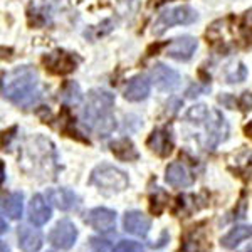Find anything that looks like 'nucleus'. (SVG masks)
Masks as SVG:
<instances>
[{
  "mask_svg": "<svg viewBox=\"0 0 252 252\" xmlns=\"http://www.w3.org/2000/svg\"><path fill=\"white\" fill-rule=\"evenodd\" d=\"M152 81L161 91H173L180 84V76L172 67H166L165 64H157L152 69Z\"/></svg>",
  "mask_w": 252,
  "mask_h": 252,
  "instance_id": "obj_8",
  "label": "nucleus"
},
{
  "mask_svg": "<svg viewBox=\"0 0 252 252\" xmlns=\"http://www.w3.org/2000/svg\"><path fill=\"white\" fill-rule=\"evenodd\" d=\"M187 120L193 125H202L205 128V146L214 150L220 141L227 138L229 126L225 123V118L222 116L220 111L217 109H209L205 104H197L190 108L187 113Z\"/></svg>",
  "mask_w": 252,
  "mask_h": 252,
  "instance_id": "obj_3",
  "label": "nucleus"
},
{
  "mask_svg": "<svg viewBox=\"0 0 252 252\" xmlns=\"http://www.w3.org/2000/svg\"><path fill=\"white\" fill-rule=\"evenodd\" d=\"M0 251H2V252H10L9 246H7L5 242H2V244H0Z\"/></svg>",
  "mask_w": 252,
  "mask_h": 252,
  "instance_id": "obj_23",
  "label": "nucleus"
},
{
  "mask_svg": "<svg viewBox=\"0 0 252 252\" xmlns=\"http://www.w3.org/2000/svg\"><path fill=\"white\" fill-rule=\"evenodd\" d=\"M47 239H49V244L54 246L56 249H63V251L71 249V247L74 246L76 239H78V229H76V225L71 220L63 219V220H59L52 227Z\"/></svg>",
  "mask_w": 252,
  "mask_h": 252,
  "instance_id": "obj_6",
  "label": "nucleus"
},
{
  "mask_svg": "<svg viewBox=\"0 0 252 252\" xmlns=\"http://www.w3.org/2000/svg\"><path fill=\"white\" fill-rule=\"evenodd\" d=\"M86 222L96 232L108 234L116 227V214L113 210L106 209V207H97V209H93L88 214Z\"/></svg>",
  "mask_w": 252,
  "mask_h": 252,
  "instance_id": "obj_7",
  "label": "nucleus"
},
{
  "mask_svg": "<svg viewBox=\"0 0 252 252\" xmlns=\"http://www.w3.org/2000/svg\"><path fill=\"white\" fill-rule=\"evenodd\" d=\"M251 237H252V225H237L220 239V246L223 249H235L242 241Z\"/></svg>",
  "mask_w": 252,
  "mask_h": 252,
  "instance_id": "obj_17",
  "label": "nucleus"
},
{
  "mask_svg": "<svg viewBox=\"0 0 252 252\" xmlns=\"http://www.w3.org/2000/svg\"><path fill=\"white\" fill-rule=\"evenodd\" d=\"M19 247L22 252H39L42 247V235L39 230L24 225L19 229Z\"/></svg>",
  "mask_w": 252,
  "mask_h": 252,
  "instance_id": "obj_15",
  "label": "nucleus"
},
{
  "mask_svg": "<svg viewBox=\"0 0 252 252\" xmlns=\"http://www.w3.org/2000/svg\"><path fill=\"white\" fill-rule=\"evenodd\" d=\"M113 106H115V97L111 93L103 89H93L88 94L86 106L83 109L84 125L97 133V136H108L115 128Z\"/></svg>",
  "mask_w": 252,
  "mask_h": 252,
  "instance_id": "obj_2",
  "label": "nucleus"
},
{
  "mask_svg": "<svg viewBox=\"0 0 252 252\" xmlns=\"http://www.w3.org/2000/svg\"><path fill=\"white\" fill-rule=\"evenodd\" d=\"M123 94H125V99L133 101V103L146 99L148 94H150V81H148V78L143 76V74H138V76H135V78H131L128 81V84H126Z\"/></svg>",
  "mask_w": 252,
  "mask_h": 252,
  "instance_id": "obj_12",
  "label": "nucleus"
},
{
  "mask_svg": "<svg viewBox=\"0 0 252 252\" xmlns=\"http://www.w3.org/2000/svg\"><path fill=\"white\" fill-rule=\"evenodd\" d=\"M148 146L158 157H168L172 153L173 143L166 129H155L152 136L148 138Z\"/></svg>",
  "mask_w": 252,
  "mask_h": 252,
  "instance_id": "obj_16",
  "label": "nucleus"
},
{
  "mask_svg": "<svg viewBox=\"0 0 252 252\" xmlns=\"http://www.w3.org/2000/svg\"><path fill=\"white\" fill-rule=\"evenodd\" d=\"M109 148H111L113 155L123 161H131V160H136L138 158V152H136L135 145H133L128 138L113 141V143L109 145Z\"/></svg>",
  "mask_w": 252,
  "mask_h": 252,
  "instance_id": "obj_20",
  "label": "nucleus"
},
{
  "mask_svg": "<svg viewBox=\"0 0 252 252\" xmlns=\"http://www.w3.org/2000/svg\"><path fill=\"white\" fill-rule=\"evenodd\" d=\"M49 69L58 74H66V72H71L72 69L76 67V63L71 59V56L66 54V52H52L49 58L44 59Z\"/></svg>",
  "mask_w": 252,
  "mask_h": 252,
  "instance_id": "obj_18",
  "label": "nucleus"
},
{
  "mask_svg": "<svg viewBox=\"0 0 252 252\" xmlns=\"http://www.w3.org/2000/svg\"><path fill=\"white\" fill-rule=\"evenodd\" d=\"M51 207L47 205L46 198L42 197V195H34L29 204V220L31 223H34V225H44V223H47V220L51 219Z\"/></svg>",
  "mask_w": 252,
  "mask_h": 252,
  "instance_id": "obj_14",
  "label": "nucleus"
},
{
  "mask_svg": "<svg viewBox=\"0 0 252 252\" xmlns=\"http://www.w3.org/2000/svg\"><path fill=\"white\" fill-rule=\"evenodd\" d=\"M198 19L197 12H195L190 5H180V7H173L165 12H161L158 15V19L153 24V34L161 35L166 29L173 26H189L193 24Z\"/></svg>",
  "mask_w": 252,
  "mask_h": 252,
  "instance_id": "obj_5",
  "label": "nucleus"
},
{
  "mask_svg": "<svg viewBox=\"0 0 252 252\" xmlns=\"http://www.w3.org/2000/svg\"><path fill=\"white\" fill-rule=\"evenodd\" d=\"M123 227L128 234L138 235V237H145L150 232V227H152V219L148 215H145L140 210H131V212H126L123 219Z\"/></svg>",
  "mask_w": 252,
  "mask_h": 252,
  "instance_id": "obj_9",
  "label": "nucleus"
},
{
  "mask_svg": "<svg viewBox=\"0 0 252 252\" xmlns=\"http://www.w3.org/2000/svg\"><path fill=\"white\" fill-rule=\"evenodd\" d=\"M113 252H145V247L136 241H121L115 246Z\"/></svg>",
  "mask_w": 252,
  "mask_h": 252,
  "instance_id": "obj_21",
  "label": "nucleus"
},
{
  "mask_svg": "<svg viewBox=\"0 0 252 252\" xmlns=\"http://www.w3.org/2000/svg\"><path fill=\"white\" fill-rule=\"evenodd\" d=\"M165 180L170 187H175V189H184V187H190L193 184L192 173L180 161H173V163L166 166Z\"/></svg>",
  "mask_w": 252,
  "mask_h": 252,
  "instance_id": "obj_11",
  "label": "nucleus"
},
{
  "mask_svg": "<svg viewBox=\"0 0 252 252\" xmlns=\"http://www.w3.org/2000/svg\"><path fill=\"white\" fill-rule=\"evenodd\" d=\"M101 241H97V239H91V247L94 249V252H106L108 249V242L103 241V244H99Z\"/></svg>",
  "mask_w": 252,
  "mask_h": 252,
  "instance_id": "obj_22",
  "label": "nucleus"
},
{
  "mask_svg": "<svg viewBox=\"0 0 252 252\" xmlns=\"http://www.w3.org/2000/svg\"><path fill=\"white\" fill-rule=\"evenodd\" d=\"M197 46V39L190 37V35H184V37H177L170 42V46L166 47V54L175 61H189L193 56Z\"/></svg>",
  "mask_w": 252,
  "mask_h": 252,
  "instance_id": "obj_10",
  "label": "nucleus"
},
{
  "mask_svg": "<svg viewBox=\"0 0 252 252\" xmlns=\"http://www.w3.org/2000/svg\"><path fill=\"white\" fill-rule=\"evenodd\" d=\"M246 133H247V136L252 138V123H249V125L246 126Z\"/></svg>",
  "mask_w": 252,
  "mask_h": 252,
  "instance_id": "obj_24",
  "label": "nucleus"
},
{
  "mask_svg": "<svg viewBox=\"0 0 252 252\" xmlns=\"http://www.w3.org/2000/svg\"><path fill=\"white\" fill-rule=\"evenodd\" d=\"M2 94L24 109L34 106L42 96L37 71L31 66H22L10 71L7 76L3 74Z\"/></svg>",
  "mask_w": 252,
  "mask_h": 252,
  "instance_id": "obj_1",
  "label": "nucleus"
},
{
  "mask_svg": "<svg viewBox=\"0 0 252 252\" xmlns=\"http://www.w3.org/2000/svg\"><path fill=\"white\" fill-rule=\"evenodd\" d=\"M47 200L51 202L56 209L67 212V210L76 209V205H78V195L67 189H49Z\"/></svg>",
  "mask_w": 252,
  "mask_h": 252,
  "instance_id": "obj_13",
  "label": "nucleus"
},
{
  "mask_svg": "<svg viewBox=\"0 0 252 252\" xmlns=\"http://www.w3.org/2000/svg\"><path fill=\"white\" fill-rule=\"evenodd\" d=\"M22 210H24V195L20 192L10 193L7 197H3L2 200V212L3 215H9L14 220H19L22 217Z\"/></svg>",
  "mask_w": 252,
  "mask_h": 252,
  "instance_id": "obj_19",
  "label": "nucleus"
},
{
  "mask_svg": "<svg viewBox=\"0 0 252 252\" xmlns=\"http://www.w3.org/2000/svg\"><path fill=\"white\" fill-rule=\"evenodd\" d=\"M89 184L97 187L99 190L121 192V190H125L128 187V175L113 165L101 163L91 172Z\"/></svg>",
  "mask_w": 252,
  "mask_h": 252,
  "instance_id": "obj_4",
  "label": "nucleus"
}]
</instances>
